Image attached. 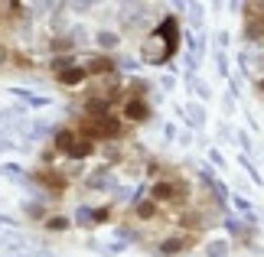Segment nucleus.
Wrapping results in <instances>:
<instances>
[{
	"instance_id": "1",
	"label": "nucleus",
	"mask_w": 264,
	"mask_h": 257,
	"mask_svg": "<svg viewBox=\"0 0 264 257\" xmlns=\"http://www.w3.org/2000/svg\"><path fill=\"white\" fill-rule=\"evenodd\" d=\"M121 114H124V121H130V124H144L150 118V104H147L144 95H130L124 101V108H121Z\"/></svg>"
},
{
	"instance_id": "2",
	"label": "nucleus",
	"mask_w": 264,
	"mask_h": 257,
	"mask_svg": "<svg viewBox=\"0 0 264 257\" xmlns=\"http://www.w3.org/2000/svg\"><path fill=\"white\" fill-rule=\"evenodd\" d=\"M56 82L62 88H78V85L88 82V72H85V65H72V68H65V72H59Z\"/></svg>"
},
{
	"instance_id": "3",
	"label": "nucleus",
	"mask_w": 264,
	"mask_h": 257,
	"mask_svg": "<svg viewBox=\"0 0 264 257\" xmlns=\"http://www.w3.org/2000/svg\"><path fill=\"white\" fill-rule=\"evenodd\" d=\"M46 231H65L69 225H72V218H65V215H46Z\"/></svg>"
},
{
	"instance_id": "4",
	"label": "nucleus",
	"mask_w": 264,
	"mask_h": 257,
	"mask_svg": "<svg viewBox=\"0 0 264 257\" xmlns=\"http://www.w3.org/2000/svg\"><path fill=\"white\" fill-rule=\"evenodd\" d=\"M23 212H26V218H33V221H46V215H49L42 202H26Z\"/></svg>"
}]
</instances>
